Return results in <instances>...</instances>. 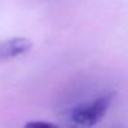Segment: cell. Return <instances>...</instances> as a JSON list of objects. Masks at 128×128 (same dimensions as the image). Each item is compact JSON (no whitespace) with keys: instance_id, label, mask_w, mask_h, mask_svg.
Wrapping results in <instances>:
<instances>
[{"instance_id":"cell-2","label":"cell","mask_w":128,"mask_h":128,"mask_svg":"<svg viewBox=\"0 0 128 128\" xmlns=\"http://www.w3.org/2000/svg\"><path fill=\"white\" fill-rule=\"evenodd\" d=\"M33 43L26 37H14L0 44V59H11L32 50Z\"/></svg>"},{"instance_id":"cell-1","label":"cell","mask_w":128,"mask_h":128,"mask_svg":"<svg viewBox=\"0 0 128 128\" xmlns=\"http://www.w3.org/2000/svg\"><path fill=\"white\" fill-rule=\"evenodd\" d=\"M112 98H113V94H109L98 98L92 102L80 103V105L74 106L69 112L70 120L74 124L83 125V127H92V125L98 124L108 112Z\"/></svg>"},{"instance_id":"cell-3","label":"cell","mask_w":128,"mask_h":128,"mask_svg":"<svg viewBox=\"0 0 128 128\" xmlns=\"http://www.w3.org/2000/svg\"><path fill=\"white\" fill-rule=\"evenodd\" d=\"M25 127H43V128H55L56 124H54V122H47V121H29L25 124Z\"/></svg>"}]
</instances>
